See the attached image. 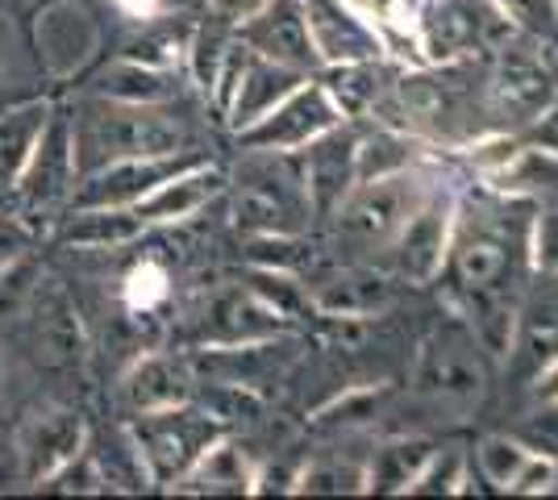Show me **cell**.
<instances>
[{
	"label": "cell",
	"instance_id": "1",
	"mask_svg": "<svg viewBox=\"0 0 558 500\" xmlns=\"http://www.w3.org/2000/svg\"><path fill=\"white\" fill-rule=\"evenodd\" d=\"M75 171H96L117 159H167V155H209L205 134L187 113V100L130 105L109 96L80 93L68 100Z\"/></svg>",
	"mask_w": 558,
	"mask_h": 500
},
{
	"label": "cell",
	"instance_id": "2",
	"mask_svg": "<svg viewBox=\"0 0 558 500\" xmlns=\"http://www.w3.org/2000/svg\"><path fill=\"white\" fill-rule=\"evenodd\" d=\"M450 263L459 288L471 296L475 330L492 351H505L512 333L509 292L521 280V230L509 221L505 209H475V214L454 217L450 230Z\"/></svg>",
	"mask_w": 558,
	"mask_h": 500
},
{
	"label": "cell",
	"instance_id": "3",
	"mask_svg": "<svg viewBox=\"0 0 558 500\" xmlns=\"http://www.w3.org/2000/svg\"><path fill=\"white\" fill-rule=\"evenodd\" d=\"M13 321V342L17 355L47 376H84L93 358V330L80 309V296L71 280L59 271H38L25 292L22 309L9 317Z\"/></svg>",
	"mask_w": 558,
	"mask_h": 500
},
{
	"label": "cell",
	"instance_id": "4",
	"mask_svg": "<svg viewBox=\"0 0 558 500\" xmlns=\"http://www.w3.org/2000/svg\"><path fill=\"white\" fill-rule=\"evenodd\" d=\"M221 200L230 205V225L246 239L301 234L313 217L301 159L276 150H242V163L230 171Z\"/></svg>",
	"mask_w": 558,
	"mask_h": 500
},
{
	"label": "cell",
	"instance_id": "5",
	"mask_svg": "<svg viewBox=\"0 0 558 500\" xmlns=\"http://www.w3.org/2000/svg\"><path fill=\"white\" fill-rule=\"evenodd\" d=\"M484 380L488 371L480 358V338L459 321H450L421 346L413 367V405L442 422L463 417L484 397Z\"/></svg>",
	"mask_w": 558,
	"mask_h": 500
},
{
	"label": "cell",
	"instance_id": "6",
	"mask_svg": "<svg viewBox=\"0 0 558 500\" xmlns=\"http://www.w3.org/2000/svg\"><path fill=\"white\" fill-rule=\"evenodd\" d=\"M125 426L134 434V447H138L142 463H146L150 484L163 488V492H171L201 463V454L230 434L196 401L155 408V413H134V417H125Z\"/></svg>",
	"mask_w": 558,
	"mask_h": 500
},
{
	"label": "cell",
	"instance_id": "7",
	"mask_svg": "<svg viewBox=\"0 0 558 500\" xmlns=\"http://www.w3.org/2000/svg\"><path fill=\"white\" fill-rule=\"evenodd\" d=\"M75 180L80 171H75V143H71V109L68 100H54L47 125L34 143V155L13 184V209L29 217L43 234H50V225L71 205Z\"/></svg>",
	"mask_w": 558,
	"mask_h": 500
},
{
	"label": "cell",
	"instance_id": "8",
	"mask_svg": "<svg viewBox=\"0 0 558 500\" xmlns=\"http://www.w3.org/2000/svg\"><path fill=\"white\" fill-rule=\"evenodd\" d=\"M425 196H429V188H425V180H421L413 167L392 171V175H379V180H363L333 209L338 234L350 246H363V251L392 246V239L404 230V221L417 214Z\"/></svg>",
	"mask_w": 558,
	"mask_h": 500
},
{
	"label": "cell",
	"instance_id": "9",
	"mask_svg": "<svg viewBox=\"0 0 558 500\" xmlns=\"http://www.w3.org/2000/svg\"><path fill=\"white\" fill-rule=\"evenodd\" d=\"M13 438V459H17V484L38 488L47 476H54L63 463H71L88 442V417L80 405L68 401H43L25 413Z\"/></svg>",
	"mask_w": 558,
	"mask_h": 500
},
{
	"label": "cell",
	"instance_id": "10",
	"mask_svg": "<svg viewBox=\"0 0 558 500\" xmlns=\"http://www.w3.org/2000/svg\"><path fill=\"white\" fill-rule=\"evenodd\" d=\"M342 121L338 105L329 100L322 88V80H304L301 88L279 100L276 109H267L258 121H251L246 130H238V146L242 150H276V155H296L313 138H322L326 130H333Z\"/></svg>",
	"mask_w": 558,
	"mask_h": 500
},
{
	"label": "cell",
	"instance_id": "11",
	"mask_svg": "<svg viewBox=\"0 0 558 500\" xmlns=\"http://www.w3.org/2000/svg\"><path fill=\"white\" fill-rule=\"evenodd\" d=\"M187 330L201 346H242V342L283 338L288 321L276 309H267L246 284H226L196 301Z\"/></svg>",
	"mask_w": 558,
	"mask_h": 500
},
{
	"label": "cell",
	"instance_id": "12",
	"mask_svg": "<svg viewBox=\"0 0 558 500\" xmlns=\"http://www.w3.org/2000/svg\"><path fill=\"white\" fill-rule=\"evenodd\" d=\"M192 392H196V371H192L187 355L146 346L117 371L113 408L117 417H134V413L184 405V401H192Z\"/></svg>",
	"mask_w": 558,
	"mask_h": 500
},
{
	"label": "cell",
	"instance_id": "13",
	"mask_svg": "<svg viewBox=\"0 0 558 500\" xmlns=\"http://www.w3.org/2000/svg\"><path fill=\"white\" fill-rule=\"evenodd\" d=\"M233 34L255 54L271 59V63H283L292 72L313 75L322 68V54H317L313 38H308V25H304L301 0H267L255 17L238 25Z\"/></svg>",
	"mask_w": 558,
	"mask_h": 500
},
{
	"label": "cell",
	"instance_id": "14",
	"mask_svg": "<svg viewBox=\"0 0 558 500\" xmlns=\"http://www.w3.org/2000/svg\"><path fill=\"white\" fill-rule=\"evenodd\" d=\"M226 180H230V171H221V167L209 163V159L187 163L184 171L167 175L155 192H146L138 205H134V214L142 217L146 230L187 225V221H196V217L205 214L213 200H221Z\"/></svg>",
	"mask_w": 558,
	"mask_h": 500
},
{
	"label": "cell",
	"instance_id": "15",
	"mask_svg": "<svg viewBox=\"0 0 558 500\" xmlns=\"http://www.w3.org/2000/svg\"><path fill=\"white\" fill-rule=\"evenodd\" d=\"M296 159H301V180L313 214L329 217L347 200V192L359 184V167H354L359 163V138L342 125H333L304 150H296Z\"/></svg>",
	"mask_w": 558,
	"mask_h": 500
},
{
	"label": "cell",
	"instance_id": "16",
	"mask_svg": "<svg viewBox=\"0 0 558 500\" xmlns=\"http://www.w3.org/2000/svg\"><path fill=\"white\" fill-rule=\"evenodd\" d=\"M450 230H454V205L429 192L417 214L409 217L404 230L392 239L396 276H404L413 284H429L442 271L446 251H450Z\"/></svg>",
	"mask_w": 558,
	"mask_h": 500
},
{
	"label": "cell",
	"instance_id": "17",
	"mask_svg": "<svg viewBox=\"0 0 558 500\" xmlns=\"http://www.w3.org/2000/svg\"><path fill=\"white\" fill-rule=\"evenodd\" d=\"M308 38L322 54V63H359L379 59L384 38L350 0H301Z\"/></svg>",
	"mask_w": 558,
	"mask_h": 500
},
{
	"label": "cell",
	"instance_id": "18",
	"mask_svg": "<svg viewBox=\"0 0 558 500\" xmlns=\"http://www.w3.org/2000/svg\"><path fill=\"white\" fill-rule=\"evenodd\" d=\"M550 100H555V84H550L546 68L537 59H530V54L505 50V59L488 75L492 118L500 121V125H530Z\"/></svg>",
	"mask_w": 558,
	"mask_h": 500
},
{
	"label": "cell",
	"instance_id": "19",
	"mask_svg": "<svg viewBox=\"0 0 558 500\" xmlns=\"http://www.w3.org/2000/svg\"><path fill=\"white\" fill-rule=\"evenodd\" d=\"M96 50V22L75 0H47L38 9V54L54 75L84 68Z\"/></svg>",
	"mask_w": 558,
	"mask_h": 500
},
{
	"label": "cell",
	"instance_id": "20",
	"mask_svg": "<svg viewBox=\"0 0 558 500\" xmlns=\"http://www.w3.org/2000/svg\"><path fill=\"white\" fill-rule=\"evenodd\" d=\"M84 93L130 100V105H167V100H184L187 88L180 84V72H171V68H150V63H138V59L113 54L105 68H96L88 75Z\"/></svg>",
	"mask_w": 558,
	"mask_h": 500
},
{
	"label": "cell",
	"instance_id": "21",
	"mask_svg": "<svg viewBox=\"0 0 558 500\" xmlns=\"http://www.w3.org/2000/svg\"><path fill=\"white\" fill-rule=\"evenodd\" d=\"M84 451L93 459L105 492H146V488H155L150 476H146V463H142L138 447H134V434L125 426V417L100 422V426L88 422V442H84Z\"/></svg>",
	"mask_w": 558,
	"mask_h": 500
},
{
	"label": "cell",
	"instance_id": "22",
	"mask_svg": "<svg viewBox=\"0 0 558 500\" xmlns=\"http://www.w3.org/2000/svg\"><path fill=\"white\" fill-rule=\"evenodd\" d=\"M255 472L258 463L251 459V447L233 442L226 434L221 442H213L209 451L201 454V463L171 492H184V497H242V492H255Z\"/></svg>",
	"mask_w": 558,
	"mask_h": 500
},
{
	"label": "cell",
	"instance_id": "23",
	"mask_svg": "<svg viewBox=\"0 0 558 500\" xmlns=\"http://www.w3.org/2000/svg\"><path fill=\"white\" fill-rule=\"evenodd\" d=\"M175 296V280H171V267L159 251H138V259L130 263L117 280V309L125 313V321H134L142 330L146 326H159L163 309Z\"/></svg>",
	"mask_w": 558,
	"mask_h": 500
},
{
	"label": "cell",
	"instance_id": "24",
	"mask_svg": "<svg viewBox=\"0 0 558 500\" xmlns=\"http://www.w3.org/2000/svg\"><path fill=\"white\" fill-rule=\"evenodd\" d=\"M313 309H322L326 317H354V321H367L379 309L392 305V284L375 271H363V267H350V271H338L329 280H313Z\"/></svg>",
	"mask_w": 558,
	"mask_h": 500
},
{
	"label": "cell",
	"instance_id": "25",
	"mask_svg": "<svg viewBox=\"0 0 558 500\" xmlns=\"http://www.w3.org/2000/svg\"><path fill=\"white\" fill-rule=\"evenodd\" d=\"M54 100L50 96H29V100H17L9 109H0V188L13 196V184L22 175V167L29 163L34 155V143L47 125Z\"/></svg>",
	"mask_w": 558,
	"mask_h": 500
},
{
	"label": "cell",
	"instance_id": "26",
	"mask_svg": "<svg viewBox=\"0 0 558 500\" xmlns=\"http://www.w3.org/2000/svg\"><path fill=\"white\" fill-rule=\"evenodd\" d=\"M558 358V292L534 296V305L521 317V338H517V363L530 376H546V367Z\"/></svg>",
	"mask_w": 558,
	"mask_h": 500
},
{
	"label": "cell",
	"instance_id": "27",
	"mask_svg": "<svg viewBox=\"0 0 558 500\" xmlns=\"http://www.w3.org/2000/svg\"><path fill=\"white\" fill-rule=\"evenodd\" d=\"M429 454H434L429 442H421V438H396V442H388V447H379L372 454L363 488H372V492H409V484L417 479Z\"/></svg>",
	"mask_w": 558,
	"mask_h": 500
},
{
	"label": "cell",
	"instance_id": "28",
	"mask_svg": "<svg viewBox=\"0 0 558 500\" xmlns=\"http://www.w3.org/2000/svg\"><path fill=\"white\" fill-rule=\"evenodd\" d=\"M322 88L329 93V100L338 105L342 118H359L367 113L379 96V72L375 59H359V63H329V72L322 75Z\"/></svg>",
	"mask_w": 558,
	"mask_h": 500
},
{
	"label": "cell",
	"instance_id": "29",
	"mask_svg": "<svg viewBox=\"0 0 558 500\" xmlns=\"http://www.w3.org/2000/svg\"><path fill=\"white\" fill-rule=\"evenodd\" d=\"M500 180L512 192H542V196H558V155L555 150H517L509 163L500 167Z\"/></svg>",
	"mask_w": 558,
	"mask_h": 500
},
{
	"label": "cell",
	"instance_id": "30",
	"mask_svg": "<svg viewBox=\"0 0 558 500\" xmlns=\"http://www.w3.org/2000/svg\"><path fill=\"white\" fill-rule=\"evenodd\" d=\"M354 167H359V184L392 175V171H404V167H413V143L392 134V130H379L375 138L359 143V163Z\"/></svg>",
	"mask_w": 558,
	"mask_h": 500
},
{
	"label": "cell",
	"instance_id": "31",
	"mask_svg": "<svg viewBox=\"0 0 558 500\" xmlns=\"http://www.w3.org/2000/svg\"><path fill=\"white\" fill-rule=\"evenodd\" d=\"M530 459H534V451H530L525 442L496 434V438H484V447H480V472H484V479L496 484V488H512Z\"/></svg>",
	"mask_w": 558,
	"mask_h": 500
},
{
	"label": "cell",
	"instance_id": "32",
	"mask_svg": "<svg viewBox=\"0 0 558 500\" xmlns=\"http://www.w3.org/2000/svg\"><path fill=\"white\" fill-rule=\"evenodd\" d=\"M43 242H47V234H43L29 217L17 214L13 205L0 209V271H9V267H17V263L34 259Z\"/></svg>",
	"mask_w": 558,
	"mask_h": 500
},
{
	"label": "cell",
	"instance_id": "33",
	"mask_svg": "<svg viewBox=\"0 0 558 500\" xmlns=\"http://www.w3.org/2000/svg\"><path fill=\"white\" fill-rule=\"evenodd\" d=\"M367 484V472L342 463V459H313L296 476V492H359Z\"/></svg>",
	"mask_w": 558,
	"mask_h": 500
},
{
	"label": "cell",
	"instance_id": "34",
	"mask_svg": "<svg viewBox=\"0 0 558 500\" xmlns=\"http://www.w3.org/2000/svg\"><path fill=\"white\" fill-rule=\"evenodd\" d=\"M463 451H442V454H429L425 467L417 472V479L409 484V492H459L463 484Z\"/></svg>",
	"mask_w": 558,
	"mask_h": 500
},
{
	"label": "cell",
	"instance_id": "35",
	"mask_svg": "<svg viewBox=\"0 0 558 500\" xmlns=\"http://www.w3.org/2000/svg\"><path fill=\"white\" fill-rule=\"evenodd\" d=\"M496 9H500L512 25H525L530 34H542V38H550L558 29L555 0H496Z\"/></svg>",
	"mask_w": 558,
	"mask_h": 500
},
{
	"label": "cell",
	"instance_id": "36",
	"mask_svg": "<svg viewBox=\"0 0 558 500\" xmlns=\"http://www.w3.org/2000/svg\"><path fill=\"white\" fill-rule=\"evenodd\" d=\"M517 442H525L534 454H546V459H558V401L525 417L521 429H517Z\"/></svg>",
	"mask_w": 558,
	"mask_h": 500
},
{
	"label": "cell",
	"instance_id": "37",
	"mask_svg": "<svg viewBox=\"0 0 558 500\" xmlns=\"http://www.w3.org/2000/svg\"><path fill=\"white\" fill-rule=\"evenodd\" d=\"M530 246H534V263H537V267H542L546 276H558V209H550V214L537 217Z\"/></svg>",
	"mask_w": 558,
	"mask_h": 500
},
{
	"label": "cell",
	"instance_id": "38",
	"mask_svg": "<svg viewBox=\"0 0 558 500\" xmlns=\"http://www.w3.org/2000/svg\"><path fill=\"white\" fill-rule=\"evenodd\" d=\"M263 4H267V0H205V17L238 29L242 22H251V17H255Z\"/></svg>",
	"mask_w": 558,
	"mask_h": 500
},
{
	"label": "cell",
	"instance_id": "39",
	"mask_svg": "<svg viewBox=\"0 0 558 500\" xmlns=\"http://www.w3.org/2000/svg\"><path fill=\"white\" fill-rule=\"evenodd\" d=\"M530 143L542 146V150H555L558 155V96L530 121Z\"/></svg>",
	"mask_w": 558,
	"mask_h": 500
},
{
	"label": "cell",
	"instance_id": "40",
	"mask_svg": "<svg viewBox=\"0 0 558 500\" xmlns=\"http://www.w3.org/2000/svg\"><path fill=\"white\" fill-rule=\"evenodd\" d=\"M109 9H113L117 17H125V22H155V17H163V0H109Z\"/></svg>",
	"mask_w": 558,
	"mask_h": 500
},
{
	"label": "cell",
	"instance_id": "41",
	"mask_svg": "<svg viewBox=\"0 0 558 500\" xmlns=\"http://www.w3.org/2000/svg\"><path fill=\"white\" fill-rule=\"evenodd\" d=\"M43 4H47V0H0V17H17V22H25V17H38Z\"/></svg>",
	"mask_w": 558,
	"mask_h": 500
},
{
	"label": "cell",
	"instance_id": "42",
	"mask_svg": "<svg viewBox=\"0 0 558 500\" xmlns=\"http://www.w3.org/2000/svg\"><path fill=\"white\" fill-rule=\"evenodd\" d=\"M163 9L171 17H187V22H196L201 13H205V0H163Z\"/></svg>",
	"mask_w": 558,
	"mask_h": 500
},
{
	"label": "cell",
	"instance_id": "43",
	"mask_svg": "<svg viewBox=\"0 0 558 500\" xmlns=\"http://www.w3.org/2000/svg\"><path fill=\"white\" fill-rule=\"evenodd\" d=\"M9 367H13V355H9V346L0 342V397L9 392Z\"/></svg>",
	"mask_w": 558,
	"mask_h": 500
},
{
	"label": "cell",
	"instance_id": "44",
	"mask_svg": "<svg viewBox=\"0 0 558 500\" xmlns=\"http://www.w3.org/2000/svg\"><path fill=\"white\" fill-rule=\"evenodd\" d=\"M9 205H13V196H9V192L0 188V209H9Z\"/></svg>",
	"mask_w": 558,
	"mask_h": 500
},
{
	"label": "cell",
	"instance_id": "45",
	"mask_svg": "<svg viewBox=\"0 0 558 500\" xmlns=\"http://www.w3.org/2000/svg\"><path fill=\"white\" fill-rule=\"evenodd\" d=\"M0 72H4V47H0Z\"/></svg>",
	"mask_w": 558,
	"mask_h": 500
},
{
	"label": "cell",
	"instance_id": "46",
	"mask_svg": "<svg viewBox=\"0 0 558 500\" xmlns=\"http://www.w3.org/2000/svg\"><path fill=\"white\" fill-rule=\"evenodd\" d=\"M555 4H558V0H555Z\"/></svg>",
	"mask_w": 558,
	"mask_h": 500
}]
</instances>
